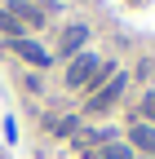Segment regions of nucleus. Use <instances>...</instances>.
Returning a JSON list of instances; mask_svg holds the SVG:
<instances>
[{
	"label": "nucleus",
	"mask_w": 155,
	"mask_h": 159,
	"mask_svg": "<svg viewBox=\"0 0 155 159\" xmlns=\"http://www.w3.org/2000/svg\"><path fill=\"white\" fill-rule=\"evenodd\" d=\"M124 89H129V75H120V71H115L111 80H102V84L93 89V97H89V106H84V111H93V115H106V111H111V106L124 97Z\"/></svg>",
	"instance_id": "obj_2"
},
{
	"label": "nucleus",
	"mask_w": 155,
	"mask_h": 159,
	"mask_svg": "<svg viewBox=\"0 0 155 159\" xmlns=\"http://www.w3.org/2000/svg\"><path fill=\"white\" fill-rule=\"evenodd\" d=\"M111 62H102L98 53H75L71 62H67V89H84V84H102V80H111Z\"/></svg>",
	"instance_id": "obj_1"
},
{
	"label": "nucleus",
	"mask_w": 155,
	"mask_h": 159,
	"mask_svg": "<svg viewBox=\"0 0 155 159\" xmlns=\"http://www.w3.org/2000/svg\"><path fill=\"white\" fill-rule=\"evenodd\" d=\"M129 142L155 155V128H151V124H133V128H129Z\"/></svg>",
	"instance_id": "obj_6"
},
{
	"label": "nucleus",
	"mask_w": 155,
	"mask_h": 159,
	"mask_svg": "<svg viewBox=\"0 0 155 159\" xmlns=\"http://www.w3.org/2000/svg\"><path fill=\"white\" fill-rule=\"evenodd\" d=\"M5 9H9L22 27H45V22H49V9H45V5H35V0H9Z\"/></svg>",
	"instance_id": "obj_3"
},
{
	"label": "nucleus",
	"mask_w": 155,
	"mask_h": 159,
	"mask_svg": "<svg viewBox=\"0 0 155 159\" xmlns=\"http://www.w3.org/2000/svg\"><path fill=\"white\" fill-rule=\"evenodd\" d=\"M0 31H5L9 40H18V35H22V22H18V18H13L9 9H0Z\"/></svg>",
	"instance_id": "obj_10"
},
{
	"label": "nucleus",
	"mask_w": 155,
	"mask_h": 159,
	"mask_svg": "<svg viewBox=\"0 0 155 159\" xmlns=\"http://www.w3.org/2000/svg\"><path fill=\"white\" fill-rule=\"evenodd\" d=\"M9 53H18V57H27L31 66H49L53 62V53L49 49H40L35 40H27V35H18V40H9Z\"/></svg>",
	"instance_id": "obj_4"
},
{
	"label": "nucleus",
	"mask_w": 155,
	"mask_h": 159,
	"mask_svg": "<svg viewBox=\"0 0 155 159\" xmlns=\"http://www.w3.org/2000/svg\"><path fill=\"white\" fill-rule=\"evenodd\" d=\"M102 142H111V133H98V128L93 133H75V150H84V155H93Z\"/></svg>",
	"instance_id": "obj_8"
},
{
	"label": "nucleus",
	"mask_w": 155,
	"mask_h": 159,
	"mask_svg": "<svg viewBox=\"0 0 155 159\" xmlns=\"http://www.w3.org/2000/svg\"><path fill=\"white\" fill-rule=\"evenodd\" d=\"M138 111H142V124H155V93L142 97V106H138Z\"/></svg>",
	"instance_id": "obj_11"
},
{
	"label": "nucleus",
	"mask_w": 155,
	"mask_h": 159,
	"mask_svg": "<svg viewBox=\"0 0 155 159\" xmlns=\"http://www.w3.org/2000/svg\"><path fill=\"white\" fill-rule=\"evenodd\" d=\"M49 128L62 133V137H75V133H80V119H75V115H62V119H49Z\"/></svg>",
	"instance_id": "obj_9"
},
{
	"label": "nucleus",
	"mask_w": 155,
	"mask_h": 159,
	"mask_svg": "<svg viewBox=\"0 0 155 159\" xmlns=\"http://www.w3.org/2000/svg\"><path fill=\"white\" fill-rule=\"evenodd\" d=\"M84 40H89V27H84V22L67 27L62 35H58V57H75V53H84Z\"/></svg>",
	"instance_id": "obj_5"
},
{
	"label": "nucleus",
	"mask_w": 155,
	"mask_h": 159,
	"mask_svg": "<svg viewBox=\"0 0 155 159\" xmlns=\"http://www.w3.org/2000/svg\"><path fill=\"white\" fill-rule=\"evenodd\" d=\"M93 159H133V146H124V142H102L98 150H93Z\"/></svg>",
	"instance_id": "obj_7"
}]
</instances>
